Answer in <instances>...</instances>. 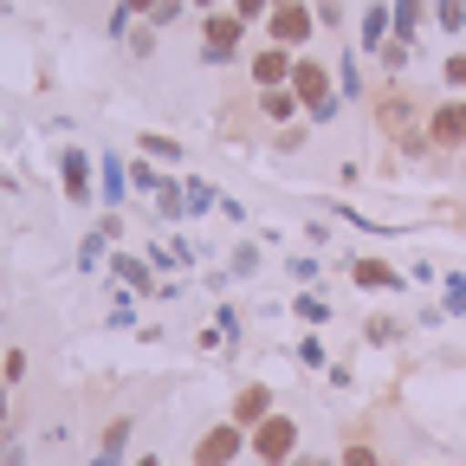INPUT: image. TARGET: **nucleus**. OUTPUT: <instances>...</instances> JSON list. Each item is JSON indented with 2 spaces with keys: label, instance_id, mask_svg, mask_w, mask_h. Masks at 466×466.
I'll return each mask as SVG.
<instances>
[{
  "label": "nucleus",
  "instance_id": "nucleus-1",
  "mask_svg": "<svg viewBox=\"0 0 466 466\" xmlns=\"http://www.w3.org/2000/svg\"><path fill=\"white\" fill-rule=\"evenodd\" d=\"M291 91H299V104H305L311 124H330V116L343 110V91H337V78H330L324 58H305L299 52V66H291Z\"/></svg>",
  "mask_w": 466,
  "mask_h": 466
},
{
  "label": "nucleus",
  "instance_id": "nucleus-2",
  "mask_svg": "<svg viewBox=\"0 0 466 466\" xmlns=\"http://www.w3.org/2000/svg\"><path fill=\"white\" fill-rule=\"evenodd\" d=\"M415 116H421V104L408 97V91H395V85H389V91L376 97V124H382V137H395V143H401L408 156L434 149V143H428V130H415Z\"/></svg>",
  "mask_w": 466,
  "mask_h": 466
},
{
  "label": "nucleus",
  "instance_id": "nucleus-3",
  "mask_svg": "<svg viewBox=\"0 0 466 466\" xmlns=\"http://www.w3.org/2000/svg\"><path fill=\"white\" fill-rule=\"evenodd\" d=\"M247 447H253L259 466H291V460H299V421H291V415H266L247 434Z\"/></svg>",
  "mask_w": 466,
  "mask_h": 466
},
{
  "label": "nucleus",
  "instance_id": "nucleus-4",
  "mask_svg": "<svg viewBox=\"0 0 466 466\" xmlns=\"http://www.w3.org/2000/svg\"><path fill=\"white\" fill-rule=\"evenodd\" d=\"M240 39H247V20L233 14V7H214V14L201 20V58H208V66L240 58Z\"/></svg>",
  "mask_w": 466,
  "mask_h": 466
},
{
  "label": "nucleus",
  "instance_id": "nucleus-5",
  "mask_svg": "<svg viewBox=\"0 0 466 466\" xmlns=\"http://www.w3.org/2000/svg\"><path fill=\"white\" fill-rule=\"evenodd\" d=\"M266 33H272V46H291V52H299V46L318 33V14L305 7V0H285V7L266 14Z\"/></svg>",
  "mask_w": 466,
  "mask_h": 466
},
{
  "label": "nucleus",
  "instance_id": "nucleus-6",
  "mask_svg": "<svg viewBox=\"0 0 466 466\" xmlns=\"http://www.w3.org/2000/svg\"><path fill=\"white\" fill-rule=\"evenodd\" d=\"M240 453H247V428L240 421H220V428H208L195 441V466H233Z\"/></svg>",
  "mask_w": 466,
  "mask_h": 466
},
{
  "label": "nucleus",
  "instance_id": "nucleus-7",
  "mask_svg": "<svg viewBox=\"0 0 466 466\" xmlns=\"http://www.w3.org/2000/svg\"><path fill=\"white\" fill-rule=\"evenodd\" d=\"M428 143L434 149H466V104H434L428 110Z\"/></svg>",
  "mask_w": 466,
  "mask_h": 466
},
{
  "label": "nucleus",
  "instance_id": "nucleus-8",
  "mask_svg": "<svg viewBox=\"0 0 466 466\" xmlns=\"http://www.w3.org/2000/svg\"><path fill=\"white\" fill-rule=\"evenodd\" d=\"M291 66H299V52H291V46H266V52H253V85L259 91H272V85H291Z\"/></svg>",
  "mask_w": 466,
  "mask_h": 466
},
{
  "label": "nucleus",
  "instance_id": "nucleus-9",
  "mask_svg": "<svg viewBox=\"0 0 466 466\" xmlns=\"http://www.w3.org/2000/svg\"><path fill=\"white\" fill-rule=\"evenodd\" d=\"M266 415H272V389H266V382H247L240 395H233V415H227V421H240V428L253 434Z\"/></svg>",
  "mask_w": 466,
  "mask_h": 466
},
{
  "label": "nucleus",
  "instance_id": "nucleus-10",
  "mask_svg": "<svg viewBox=\"0 0 466 466\" xmlns=\"http://www.w3.org/2000/svg\"><path fill=\"white\" fill-rule=\"evenodd\" d=\"M58 182H66L72 208H85L91 201V156L85 149H66V156H58Z\"/></svg>",
  "mask_w": 466,
  "mask_h": 466
},
{
  "label": "nucleus",
  "instance_id": "nucleus-11",
  "mask_svg": "<svg viewBox=\"0 0 466 466\" xmlns=\"http://www.w3.org/2000/svg\"><path fill=\"white\" fill-rule=\"evenodd\" d=\"M305 104H299V91H291V85H272V91H259V116H266V124H291V116H299Z\"/></svg>",
  "mask_w": 466,
  "mask_h": 466
},
{
  "label": "nucleus",
  "instance_id": "nucleus-12",
  "mask_svg": "<svg viewBox=\"0 0 466 466\" xmlns=\"http://www.w3.org/2000/svg\"><path fill=\"white\" fill-rule=\"evenodd\" d=\"M395 33V14H389V0H370L363 7V52H382Z\"/></svg>",
  "mask_w": 466,
  "mask_h": 466
},
{
  "label": "nucleus",
  "instance_id": "nucleus-13",
  "mask_svg": "<svg viewBox=\"0 0 466 466\" xmlns=\"http://www.w3.org/2000/svg\"><path fill=\"white\" fill-rule=\"evenodd\" d=\"M350 279H357L363 291H389V285H401V272L382 266V259H357V266H350Z\"/></svg>",
  "mask_w": 466,
  "mask_h": 466
},
{
  "label": "nucleus",
  "instance_id": "nucleus-14",
  "mask_svg": "<svg viewBox=\"0 0 466 466\" xmlns=\"http://www.w3.org/2000/svg\"><path fill=\"white\" fill-rule=\"evenodd\" d=\"M156 214H162V220H182V214H188V188L162 182V188H156Z\"/></svg>",
  "mask_w": 466,
  "mask_h": 466
},
{
  "label": "nucleus",
  "instance_id": "nucleus-15",
  "mask_svg": "<svg viewBox=\"0 0 466 466\" xmlns=\"http://www.w3.org/2000/svg\"><path fill=\"white\" fill-rule=\"evenodd\" d=\"M395 39H408V46H415V26H421V0H395Z\"/></svg>",
  "mask_w": 466,
  "mask_h": 466
},
{
  "label": "nucleus",
  "instance_id": "nucleus-16",
  "mask_svg": "<svg viewBox=\"0 0 466 466\" xmlns=\"http://www.w3.org/2000/svg\"><path fill=\"white\" fill-rule=\"evenodd\" d=\"M434 20L441 33H466V0H434Z\"/></svg>",
  "mask_w": 466,
  "mask_h": 466
},
{
  "label": "nucleus",
  "instance_id": "nucleus-17",
  "mask_svg": "<svg viewBox=\"0 0 466 466\" xmlns=\"http://www.w3.org/2000/svg\"><path fill=\"white\" fill-rule=\"evenodd\" d=\"M137 149H143V156H162V162L182 156V143H175V137H156V130H143V137H137Z\"/></svg>",
  "mask_w": 466,
  "mask_h": 466
},
{
  "label": "nucleus",
  "instance_id": "nucleus-18",
  "mask_svg": "<svg viewBox=\"0 0 466 466\" xmlns=\"http://www.w3.org/2000/svg\"><path fill=\"white\" fill-rule=\"evenodd\" d=\"M116 279L137 285V291H149V266H143V259H130V253H116Z\"/></svg>",
  "mask_w": 466,
  "mask_h": 466
},
{
  "label": "nucleus",
  "instance_id": "nucleus-19",
  "mask_svg": "<svg viewBox=\"0 0 466 466\" xmlns=\"http://www.w3.org/2000/svg\"><path fill=\"white\" fill-rule=\"evenodd\" d=\"M408 52H415V46H408V39H395V33H389V46H382L376 58H382V72H401V66H408Z\"/></svg>",
  "mask_w": 466,
  "mask_h": 466
},
{
  "label": "nucleus",
  "instance_id": "nucleus-20",
  "mask_svg": "<svg viewBox=\"0 0 466 466\" xmlns=\"http://www.w3.org/2000/svg\"><path fill=\"white\" fill-rule=\"evenodd\" d=\"M143 20H149L156 33H162V26H175V20H182V0H156V7H149Z\"/></svg>",
  "mask_w": 466,
  "mask_h": 466
},
{
  "label": "nucleus",
  "instance_id": "nucleus-21",
  "mask_svg": "<svg viewBox=\"0 0 466 466\" xmlns=\"http://www.w3.org/2000/svg\"><path fill=\"white\" fill-rule=\"evenodd\" d=\"M447 91H466V52H447V66H441Z\"/></svg>",
  "mask_w": 466,
  "mask_h": 466
},
{
  "label": "nucleus",
  "instance_id": "nucleus-22",
  "mask_svg": "<svg viewBox=\"0 0 466 466\" xmlns=\"http://www.w3.org/2000/svg\"><path fill=\"white\" fill-rule=\"evenodd\" d=\"M337 91H343V97H357V91H363V78H357V58H350V52H343V66H337Z\"/></svg>",
  "mask_w": 466,
  "mask_h": 466
},
{
  "label": "nucleus",
  "instance_id": "nucleus-23",
  "mask_svg": "<svg viewBox=\"0 0 466 466\" xmlns=\"http://www.w3.org/2000/svg\"><path fill=\"white\" fill-rule=\"evenodd\" d=\"M337 466H382V453L357 441V447H343V460H337Z\"/></svg>",
  "mask_w": 466,
  "mask_h": 466
},
{
  "label": "nucleus",
  "instance_id": "nucleus-24",
  "mask_svg": "<svg viewBox=\"0 0 466 466\" xmlns=\"http://www.w3.org/2000/svg\"><path fill=\"white\" fill-rule=\"evenodd\" d=\"M227 7H233V14H240V20L253 26V20H266V14H272V0H227Z\"/></svg>",
  "mask_w": 466,
  "mask_h": 466
},
{
  "label": "nucleus",
  "instance_id": "nucleus-25",
  "mask_svg": "<svg viewBox=\"0 0 466 466\" xmlns=\"http://www.w3.org/2000/svg\"><path fill=\"white\" fill-rule=\"evenodd\" d=\"M291 311H299L305 324H324V318H330V305H324V299H311V291H305V299H299V305H291Z\"/></svg>",
  "mask_w": 466,
  "mask_h": 466
},
{
  "label": "nucleus",
  "instance_id": "nucleus-26",
  "mask_svg": "<svg viewBox=\"0 0 466 466\" xmlns=\"http://www.w3.org/2000/svg\"><path fill=\"white\" fill-rule=\"evenodd\" d=\"M214 201H220V195H214V188H208V182H188V214H208V208H214Z\"/></svg>",
  "mask_w": 466,
  "mask_h": 466
},
{
  "label": "nucleus",
  "instance_id": "nucleus-27",
  "mask_svg": "<svg viewBox=\"0 0 466 466\" xmlns=\"http://www.w3.org/2000/svg\"><path fill=\"white\" fill-rule=\"evenodd\" d=\"M124 441H130V415H124V421H110V428H104V453H124Z\"/></svg>",
  "mask_w": 466,
  "mask_h": 466
},
{
  "label": "nucleus",
  "instance_id": "nucleus-28",
  "mask_svg": "<svg viewBox=\"0 0 466 466\" xmlns=\"http://www.w3.org/2000/svg\"><path fill=\"white\" fill-rule=\"evenodd\" d=\"M104 195H110V201L124 195V168H116V156H104Z\"/></svg>",
  "mask_w": 466,
  "mask_h": 466
},
{
  "label": "nucleus",
  "instance_id": "nucleus-29",
  "mask_svg": "<svg viewBox=\"0 0 466 466\" xmlns=\"http://www.w3.org/2000/svg\"><path fill=\"white\" fill-rule=\"evenodd\" d=\"M311 14H318V26H330V33L343 26V7H337V0H318V7H311Z\"/></svg>",
  "mask_w": 466,
  "mask_h": 466
},
{
  "label": "nucleus",
  "instance_id": "nucleus-30",
  "mask_svg": "<svg viewBox=\"0 0 466 466\" xmlns=\"http://www.w3.org/2000/svg\"><path fill=\"white\" fill-rule=\"evenodd\" d=\"M130 52H137V58H149V52H156V26H149V20L137 26V39H130Z\"/></svg>",
  "mask_w": 466,
  "mask_h": 466
},
{
  "label": "nucleus",
  "instance_id": "nucleus-31",
  "mask_svg": "<svg viewBox=\"0 0 466 466\" xmlns=\"http://www.w3.org/2000/svg\"><path fill=\"white\" fill-rule=\"evenodd\" d=\"M299 363H311V370L324 363V343H318V337H305V343H299Z\"/></svg>",
  "mask_w": 466,
  "mask_h": 466
},
{
  "label": "nucleus",
  "instance_id": "nucleus-32",
  "mask_svg": "<svg viewBox=\"0 0 466 466\" xmlns=\"http://www.w3.org/2000/svg\"><path fill=\"white\" fill-rule=\"evenodd\" d=\"M0 376H7V382H20V376H26V350H7V370H0Z\"/></svg>",
  "mask_w": 466,
  "mask_h": 466
},
{
  "label": "nucleus",
  "instance_id": "nucleus-33",
  "mask_svg": "<svg viewBox=\"0 0 466 466\" xmlns=\"http://www.w3.org/2000/svg\"><path fill=\"white\" fill-rule=\"evenodd\" d=\"M447 305H453V311H466V279H447Z\"/></svg>",
  "mask_w": 466,
  "mask_h": 466
},
{
  "label": "nucleus",
  "instance_id": "nucleus-34",
  "mask_svg": "<svg viewBox=\"0 0 466 466\" xmlns=\"http://www.w3.org/2000/svg\"><path fill=\"white\" fill-rule=\"evenodd\" d=\"M116 7H124V14H130V20H143V14H149V7H156V0H116Z\"/></svg>",
  "mask_w": 466,
  "mask_h": 466
},
{
  "label": "nucleus",
  "instance_id": "nucleus-35",
  "mask_svg": "<svg viewBox=\"0 0 466 466\" xmlns=\"http://www.w3.org/2000/svg\"><path fill=\"white\" fill-rule=\"evenodd\" d=\"M291 466H330V460H318V453H299V460H291Z\"/></svg>",
  "mask_w": 466,
  "mask_h": 466
},
{
  "label": "nucleus",
  "instance_id": "nucleus-36",
  "mask_svg": "<svg viewBox=\"0 0 466 466\" xmlns=\"http://www.w3.org/2000/svg\"><path fill=\"white\" fill-rule=\"evenodd\" d=\"M0 428H7V382H0Z\"/></svg>",
  "mask_w": 466,
  "mask_h": 466
},
{
  "label": "nucleus",
  "instance_id": "nucleus-37",
  "mask_svg": "<svg viewBox=\"0 0 466 466\" xmlns=\"http://www.w3.org/2000/svg\"><path fill=\"white\" fill-rule=\"evenodd\" d=\"M195 7H201V14H214V7H227V0H195Z\"/></svg>",
  "mask_w": 466,
  "mask_h": 466
},
{
  "label": "nucleus",
  "instance_id": "nucleus-38",
  "mask_svg": "<svg viewBox=\"0 0 466 466\" xmlns=\"http://www.w3.org/2000/svg\"><path fill=\"white\" fill-rule=\"evenodd\" d=\"M0 453H7V428H0Z\"/></svg>",
  "mask_w": 466,
  "mask_h": 466
},
{
  "label": "nucleus",
  "instance_id": "nucleus-39",
  "mask_svg": "<svg viewBox=\"0 0 466 466\" xmlns=\"http://www.w3.org/2000/svg\"><path fill=\"white\" fill-rule=\"evenodd\" d=\"M460 156H466V149H460ZM460 175H466V162H460Z\"/></svg>",
  "mask_w": 466,
  "mask_h": 466
},
{
  "label": "nucleus",
  "instance_id": "nucleus-40",
  "mask_svg": "<svg viewBox=\"0 0 466 466\" xmlns=\"http://www.w3.org/2000/svg\"><path fill=\"white\" fill-rule=\"evenodd\" d=\"M272 7H285V0H272Z\"/></svg>",
  "mask_w": 466,
  "mask_h": 466
}]
</instances>
